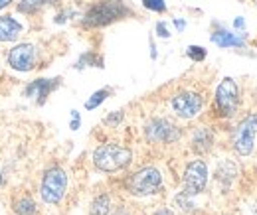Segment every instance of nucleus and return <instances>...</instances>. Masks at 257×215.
Returning a JSON list of instances; mask_svg holds the SVG:
<instances>
[{
  "mask_svg": "<svg viewBox=\"0 0 257 215\" xmlns=\"http://www.w3.org/2000/svg\"><path fill=\"white\" fill-rule=\"evenodd\" d=\"M111 95V89H101V91H95L87 101H85V109L87 111H91V109H95V107H99L107 97Z\"/></svg>",
  "mask_w": 257,
  "mask_h": 215,
  "instance_id": "nucleus-18",
  "label": "nucleus"
},
{
  "mask_svg": "<svg viewBox=\"0 0 257 215\" xmlns=\"http://www.w3.org/2000/svg\"><path fill=\"white\" fill-rule=\"evenodd\" d=\"M155 215H174V213H172L170 209H159V211H157Z\"/></svg>",
  "mask_w": 257,
  "mask_h": 215,
  "instance_id": "nucleus-28",
  "label": "nucleus"
},
{
  "mask_svg": "<svg viewBox=\"0 0 257 215\" xmlns=\"http://www.w3.org/2000/svg\"><path fill=\"white\" fill-rule=\"evenodd\" d=\"M36 60H38V50L32 44H20L8 52V65L14 71H22V73L32 71L36 67Z\"/></svg>",
  "mask_w": 257,
  "mask_h": 215,
  "instance_id": "nucleus-9",
  "label": "nucleus"
},
{
  "mask_svg": "<svg viewBox=\"0 0 257 215\" xmlns=\"http://www.w3.org/2000/svg\"><path fill=\"white\" fill-rule=\"evenodd\" d=\"M111 211V197L107 193L97 195L91 201V215H109Z\"/></svg>",
  "mask_w": 257,
  "mask_h": 215,
  "instance_id": "nucleus-17",
  "label": "nucleus"
},
{
  "mask_svg": "<svg viewBox=\"0 0 257 215\" xmlns=\"http://www.w3.org/2000/svg\"><path fill=\"white\" fill-rule=\"evenodd\" d=\"M79 123H81V121H79V113H77V111H71V124H69L71 130H77V128H79Z\"/></svg>",
  "mask_w": 257,
  "mask_h": 215,
  "instance_id": "nucleus-23",
  "label": "nucleus"
},
{
  "mask_svg": "<svg viewBox=\"0 0 257 215\" xmlns=\"http://www.w3.org/2000/svg\"><path fill=\"white\" fill-rule=\"evenodd\" d=\"M212 42L220 48H241L243 46V40L237 38L235 34H229L225 30H220L216 34H212Z\"/></svg>",
  "mask_w": 257,
  "mask_h": 215,
  "instance_id": "nucleus-15",
  "label": "nucleus"
},
{
  "mask_svg": "<svg viewBox=\"0 0 257 215\" xmlns=\"http://www.w3.org/2000/svg\"><path fill=\"white\" fill-rule=\"evenodd\" d=\"M85 63H91V65H95V67H103V60L95 56V54H85V56H81V60L77 62V69H83L85 67Z\"/></svg>",
  "mask_w": 257,
  "mask_h": 215,
  "instance_id": "nucleus-19",
  "label": "nucleus"
},
{
  "mask_svg": "<svg viewBox=\"0 0 257 215\" xmlns=\"http://www.w3.org/2000/svg\"><path fill=\"white\" fill-rule=\"evenodd\" d=\"M233 26H235V28H239V30H241V28H243V20H241V18H237V20H235V22H233Z\"/></svg>",
  "mask_w": 257,
  "mask_h": 215,
  "instance_id": "nucleus-26",
  "label": "nucleus"
},
{
  "mask_svg": "<svg viewBox=\"0 0 257 215\" xmlns=\"http://www.w3.org/2000/svg\"><path fill=\"white\" fill-rule=\"evenodd\" d=\"M12 209H14V213L16 215H34L38 211V207H36V201H34V197L30 193H22V195H18L14 201H12Z\"/></svg>",
  "mask_w": 257,
  "mask_h": 215,
  "instance_id": "nucleus-14",
  "label": "nucleus"
},
{
  "mask_svg": "<svg viewBox=\"0 0 257 215\" xmlns=\"http://www.w3.org/2000/svg\"><path fill=\"white\" fill-rule=\"evenodd\" d=\"M24 26L12 16H0V42H16Z\"/></svg>",
  "mask_w": 257,
  "mask_h": 215,
  "instance_id": "nucleus-12",
  "label": "nucleus"
},
{
  "mask_svg": "<svg viewBox=\"0 0 257 215\" xmlns=\"http://www.w3.org/2000/svg\"><path fill=\"white\" fill-rule=\"evenodd\" d=\"M214 144V132L208 128V126H200L196 128L192 134V148L198 154H204V152H210Z\"/></svg>",
  "mask_w": 257,
  "mask_h": 215,
  "instance_id": "nucleus-13",
  "label": "nucleus"
},
{
  "mask_svg": "<svg viewBox=\"0 0 257 215\" xmlns=\"http://www.w3.org/2000/svg\"><path fill=\"white\" fill-rule=\"evenodd\" d=\"M143 6L147 10H153V12H159V14H162L166 10V2L164 0H143Z\"/></svg>",
  "mask_w": 257,
  "mask_h": 215,
  "instance_id": "nucleus-20",
  "label": "nucleus"
},
{
  "mask_svg": "<svg viewBox=\"0 0 257 215\" xmlns=\"http://www.w3.org/2000/svg\"><path fill=\"white\" fill-rule=\"evenodd\" d=\"M121 121H123V113H121V111H115L113 115H109V117L105 119V123H107V124H111V126H115V124H119V123H121Z\"/></svg>",
  "mask_w": 257,
  "mask_h": 215,
  "instance_id": "nucleus-22",
  "label": "nucleus"
},
{
  "mask_svg": "<svg viewBox=\"0 0 257 215\" xmlns=\"http://www.w3.org/2000/svg\"><path fill=\"white\" fill-rule=\"evenodd\" d=\"M157 34H159L161 38H168V36H170V32H168L164 22H159V24H157Z\"/></svg>",
  "mask_w": 257,
  "mask_h": 215,
  "instance_id": "nucleus-24",
  "label": "nucleus"
},
{
  "mask_svg": "<svg viewBox=\"0 0 257 215\" xmlns=\"http://www.w3.org/2000/svg\"><path fill=\"white\" fill-rule=\"evenodd\" d=\"M170 105H172V111L180 119H194L202 111V97L194 91L176 93L170 99Z\"/></svg>",
  "mask_w": 257,
  "mask_h": 215,
  "instance_id": "nucleus-10",
  "label": "nucleus"
},
{
  "mask_svg": "<svg viewBox=\"0 0 257 215\" xmlns=\"http://www.w3.org/2000/svg\"><path fill=\"white\" fill-rule=\"evenodd\" d=\"M133 160V152L121 144H101L93 152V164L101 172H119L127 168Z\"/></svg>",
  "mask_w": 257,
  "mask_h": 215,
  "instance_id": "nucleus-2",
  "label": "nucleus"
},
{
  "mask_svg": "<svg viewBox=\"0 0 257 215\" xmlns=\"http://www.w3.org/2000/svg\"><path fill=\"white\" fill-rule=\"evenodd\" d=\"M239 105V87L233 79L225 77L216 89V107L222 117H233Z\"/></svg>",
  "mask_w": 257,
  "mask_h": 215,
  "instance_id": "nucleus-6",
  "label": "nucleus"
},
{
  "mask_svg": "<svg viewBox=\"0 0 257 215\" xmlns=\"http://www.w3.org/2000/svg\"><path fill=\"white\" fill-rule=\"evenodd\" d=\"M174 24H176V28H178V30H184V26H186V22H184V20H174Z\"/></svg>",
  "mask_w": 257,
  "mask_h": 215,
  "instance_id": "nucleus-25",
  "label": "nucleus"
},
{
  "mask_svg": "<svg viewBox=\"0 0 257 215\" xmlns=\"http://www.w3.org/2000/svg\"><path fill=\"white\" fill-rule=\"evenodd\" d=\"M257 115H247L233 130V148L239 156H247L255 148Z\"/></svg>",
  "mask_w": 257,
  "mask_h": 215,
  "instance_id": "nucleus-5",
  "label": "nucleus"
},
{
  "mask_svg": "<svg viewBox=\"0 0 257 215\" xmlns=\"http://www.w3.org/2000/svg\"><path fill=\"white\" fill-rule=\"evenodd\" d=\"M60 83H62L60 77H56V79H36V81H32V83L24 89V95L34 99L38 105H44L46 99L50 97V93L56 91V89L60 87Z\"/></svg>",
  "mask_w": 257,
  "mask_h": 215,
  "instance_id": "nucleus-11",
  "label": "nucleus"
},
{
  "mask_svg": "<svg viewBox=\"0 0 257 215\" xmlns=\"http://www.w3.org/2000/svg\"><path fill=\"white\" fill-rule=\"evenodd\" d=\"M60 0H20L18 2V12L22 14H36L40 12L44 6H50V4H58Z\"/></svg>",
  "mask_w": 257,
  "mask_h": 215,
  "instance_id": "nucleus-16",
  "label": "nucleus"
},
{
  "mask_svg": "<svg viewBox=\"0 0 257 215\" xmlns=\"http://www.w3.org/2000/svg\"><path fill=\"white\" fill-rule=\"evenodd\" d=\"M0 185H2V174H0Z\"/></svg>",
  "mask_w": 257,
  "mask_h": 215,
  "instance_id": "nucleus-29",
  "label": "nucleus"
},
{
  "mask_svg": "<svg viewBox=\"0 0 257 215\" xmlns=\"http://www.w3.org/2000/svg\"><path fill=\"white\" fill-rule=\"evenodd\" d=\"M145 136L153 144H170L180 138V128L168 119H153L145 126Z\"/></svg>",
  "mask_w": 257,
  "mask_h": 215,
  "instance_id": "nucleus-7",
  "label": "nucleus"
},
{
  "mask_svg": "<svg viewBox=\"0 0 257 215\" xmlns=\"http://www.w3.org/2000/svg\"><path fill=\"white\" fill-rule=\"evenodd\" d=\"M208 184V166L204 160H192L184 170V191L182 195H198Z\"/></svg>",
  "mask_w": 257,
  "mask_h": 215,
  "instance_id": "nucleus-8",
  "label": "nucleus"
},
{
  "mask_svg": "<svg viewBox=\"0 0 257 215\" xmlns=\"http://www.w3.org/2000/svg\"><path fill=\"white\" fill-rule=\"evenodd\" d=\"M131 14L123 0H101L93 4L85 14H83V26L85 28H101L107 24H113L121 18Z\"/></svg>",
  "mask_w": 257,
  "mask_h": 215,
  "instance_id": "nucleus-1",
  "label": "nucleus"
},
{
  "mask_svg": "<svg viewBox=\"0 0 257 215\" xmlns=\"http://www.w3.org/2000/svg\"><path fill=\"white\" fill-rule=\"evenodd\" d=\"M12 2H14V0H0V10H2V8H6V6H8V4H12Z\"/></svg>",
  "mask_w": 257,
  "mask_h": 215,
  "instance_id": "nucleus-27",
  "label": "nucleus"
},
{
  "mask_svg": "<svg viewBox=\"0 0 257 215\" xmlns=\"http://www.w3.org/2000/svg\"><path fill=\"white\" fill-rule=\"evenodd\" d=\"M186 54H188V58L194 60V62H202V60L206 58V50H204V48H200V46H190Z\"/></svg>",
  "mask_w": 257,
  "mask_h": 215,
  "instance_id": "nucleus-21",
  "label": "nucleus"
},
{
  "mask_svg": "<svg viewBox=\"0 0 257 215\" xmlns=\"http://www.w3.org/2000/svg\"><path fill=\"white\" fill-rule=\"evenodd\" d=\"M162 176L157 168H143L139 172H135L127 180V187L133 195H153L161 189Z\"/></svg>",
  "mask_w": 257,
  "mask_h": 215,
  "instance_id": "nucleus-4",
  "label": "nucleus"
},
{
  "mask_svg": "<svg viewBox=\"0 0 257 215\" xmlns=\"http://www.w3.org/2000/svg\"><path fill=\"white\" fill-rule=\"evenodd\" d=\"M67 189V174L62 168L54 166L50 170H46L44 178H42V185H40V195L46 203H60L62 197L65 195Z\"/></svg>",
  "mask_w": 257,
  "mask_h": 215,
  "instance_id": "nucleus-3",
  "label": "nucleus"
}]
</instances>
